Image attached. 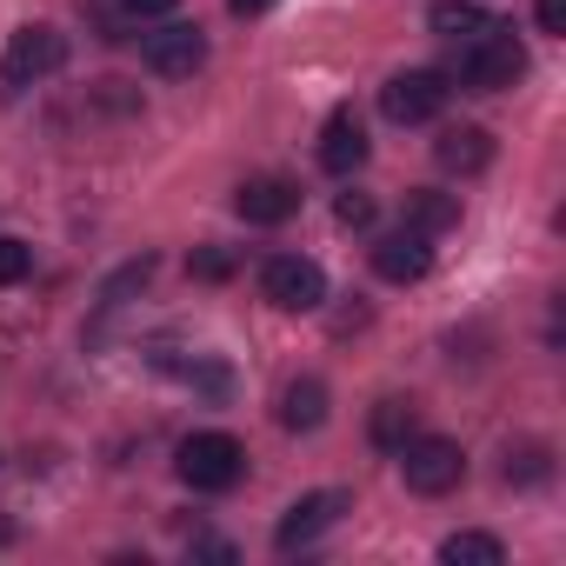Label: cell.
Returning <instances> with one entry per match:
<instances>
[{"label":"cell","mask_w":566,"mask_h":566,"mask_svg":"<svg viewBox=\"0 0 566 566\" xmlns=\"http://www.w3.org/2000/svg\"><path fill=\"white\" fill-rule=\"evenodd\" d=\"M193 559H233V546H227V539H200V533H193Z\"/></svg>","instance_id":"cb8c5ba5"},{"label":"cell","mask_w":566,"mask_h":566,"mask_svg":"<svg viewBox=\"0 0 566 566\" xmlns=\"http://www.w3.org/2000/svg\"><path fill=\"white\" fill-rule=\"evenodd\" d=\"M526 74V48L513 41V28H486L480 41H467L460 48V67H453V81L460 87H473V94H500V87H513Z\"/></svg>","instance_id":"3957f363"},{"label":"cell","mask_w":566,"mask_h":566,"mask_svg":"<svg viewBox=\"0 0 566 566\" xmlns=\"http://www.w3.org/2000/svg\"><path fill=\"white\" fill-rule=\"evenodd\" d=\"M400 473H407L413 493L440 500V493H453V486L467 480V453H460V440H447V433H413V440L400 447Z\"/></svg>","instance_id":"277c9868"},{"label":"cell","mask_w":566,"mask_h":566,"mask_svg":"<svg viewBox=\"0 0 566 566\" xmlns=\"http://www.w3.org/2000/svg\"><path fill=\"white\" fill-rule=\"evenodd\" d=\"M180 0H120V14L127 21H160V14H174Z\"/></svg>","instance_id":"7402d4cb"},{"label":"cell","mask_w":566,"mask_h":566,"mask_svg":"<svg viewBox=\"0 0 566 566\" xmlns=\"http://www.w3.org/2000/svg\"><path fill=\"white\" fill-rule=\"evenodd\" d=\"M447 94H453V81H447L440 67H407V74H394V81L380 87V114H387L394 127H427V120H440Z\"/></svg>","instance_id":"8992f818"},{"label":"cell","mask_w":566,"mask_h":566,"mask_svg":"<svg viewBox=\"0 0 566 566\" xmlns=\"http://www.w3.org/2000/svg\"><path fill=\"white\" fill-rule=\"evenodd\" d=\"M433 160H440L447 174L473 180V174L493 167V134H486V127H447V134L433 140Z\"/></svg>","instance_id":"7c38bea8"},{"label":"cell","mask_w":566,"mask_h":566,"mask_svg":"<svg viewBox=\"0 0 566 566\" xmlns=\"http://www.w3.org/2000/svg\"><path fill=\"white\" fill-rule=\"evenodd\" d=\"M539 34H566V0H539Z\"/></svg>","instance_id":"603a6c76"},{"label":"cell","mask_w":566,"mask_h":566,"mask_svg":"<svg viewBox=\"0 0 566 566\" xmlns=\"http://www.w3.org/2000/svg\"><path fill=\"white\" fill-rule=\"evenodd\" d=\"M260 294H266L280 314H314V307L327 301V273H321V260H307V253H273V260L260 266Z\"/></svg>","instance_id":"5b68a950"},{"label":"cell","mask_w":566,"mask_h":566,"mask_svg":"<svg viewBox=\"0 0 566 566\" xmlns=\"http://www.w3.org/2000/svg\"><path fill=\"white\" fill-rule=\"evenodd\" d=\"M440 559H447V566H500L506 546H500L493 533H447V539H440Z\"/></svg>","instance_id":"e0dca14e"},{"label":"cell","mask_w":566,"mask_h":566,"mask_svg":"<svg viewBox=\"0 0 566 566\" xmlns=\"http://www.w3.org/2000/svg\"><path fill=\"white\" fill-rule=\"evenodd\" d=\"M354 513V500L340 493V486H321V493H301L287 513H280V526H273V546L280 553H301V546H314L321 533H334L340 520Z\"/></svg>","instance_id":"52a82bcc"},{"label":"cell","mask_w":566,"mask_h":566,"mask_svg":"<svg viewBox=\"0 0 566 566\" xmlns=\"http://www.w3.org/2000/svg\"><path fill=\"white\" fill-rule=\"evenodd\" d=\"M407 227L433 240V233L460 227V200H453V193H433V187H413V193H407Z\"/></svg>","instance_id":"2e32d148"},{"label":"cell","mask_w":566,"mask_h":566,"mask_svg":"<svg viewBox=\"0 0 566 566\" xmlns=\"http://www.w3.org/2000/svg\"><path fill=\"white\" fill-rule=\"evenodd\" d=\"M327 420V380H287V394H280V427L287 433H314Z\"/></svg>","instance_id":"5bb4252c"},{"label":"cell","mask_w":566,"mask_h":566,"mask_svg":"<svg viewBox=\"0 0 566 566\" xmlns=\"http://www.w3.org/2000/svg\"><path fill=\"white\" fill-rule=\"evenodd\" d=\"M413 433H420V407H413L407 394H387V400L367 413V440H374L380 453H400Z\"/></svg>","instance_id":"4fadbf2b"},{"label":"cell","mask_w":566,"mask_h":566,"mask_svg":"<svg viewBox=\"0 0 566 566\" xmlns=\"http://www.w3.org/2000/svg\"><path fill=\"white\" fill-rule=\"evenodd\" d=\"M553 473V460H546V447L533 440V447H506V486H539Z\"/></svg>","instance_id":"ac0fdd59"},{"label":"cell","mask_w":566,"mask_h":566,"mask_svg":"<svg viewBox=\"0 0 566 566\" xmlns=\"http://www.w3.org/2000/svg\"><path fill=\"white\" fill-rule=\"evenodd\" d=\"M174 473L193 486V493H227L247 480V447L233 433H187L180 453H174Z\"/></svg>","instance_id":"7a4b0ae2"},{"label":"cell","mask_w":566,"mask_h":566,"mask_svg":"<svg viewBox=\"0 0 566 566\" xmlns=\"http://www.w3.org/2000/svg\"><path fill=\"white\" fill-rule=\"evenodd\" d=\"M427 28H433L440 41H453V48H467V41H480V34L493 28V14L480 8V0H440V8L427 14Z\"/></svg>","instance_id":"9a60e30c"},{"label":"cell","mask_w":566,"mask_h":566,"mask_svg":"<svg viewBox=\"0 0 566 566\" xmlns=\"http://www.w3.org/2000/svg\"><path fill=\"white\" fill-rule=\"evenodd\" d=\"M227 8H233L240 21H253V14H266V8H273V0H227Z\"/></svg>","instance_id":"d4e9b609"},{"label":"cell","mask_w":566,"mask_h":566,"mask_svg":"<svg viewBox=\"0 0 566 566\" xmlns=\"http://www.w3.org/2000/svg\"><path fill=\"white\" fill-rule=\"evenodd\" d=\"M28 273H34V247L14 240V233H0V287H21Z\"/></svg>","instance_id":"d6986e66"},{"label":"cell","mask_w":566,"mask_h":566,"mask_svg":"<svg viewBox=\"0 0 566 566\" xmlns=\"http://www.w3.org/2000/svg\"><path fill=\"white\" fill-rule=\"evenodd\" d=\"M140 61H147L154 74H167V81H187V74L207 67V34H200L193 21H174V28H160V34L140 41Z\"/></svg>","instance_id":"9c48e42d"},{"label":"cell","mask_w":566,"mask_h":566,"mask_svg":"<svg viewBox=\"0 0 566 566\" xmlns=\"http://www.w3.org/2000/svg\"><path fill=\"white\" fill-rule=\"evenodd\" d=\"M334 220H340V227H374V200H367V193H340V200H334Z\"/></svg>","instance_id":"44dd1931"},{"label":"cell","mask_w":566,"mask_h":566,"mask_svg":"<svg viewBox=\"0 0 566 566\" xmlns=\"http://www.w3.org/2000/svg\"><path fill=\"white\" fill-rule=\"evenodd\" d=\"M321 167L327 174H354V167H367V127H360V114L354 107H334L327 114V134H321Z\"/></svg>","instance_id":"8fae6325"},{"label":"cell","mask_w":566,"mask_h":566,"mask_svg":"<svg viewBox=\"0 0 566 566\" xmlns=\"http://www.w3.org/2000/svg\"><path fill=\"white\" fill-rule=\"evenodd\" d=\"M67 67V34H54V28H14V41H8V54H0V101H21L34 81H48V74H61Z\"/></svg>","instance_id":"6da1fadb"},{"label":"cell","mask_w":566,"mask_h":566,"mask_svg":"<svg viewBox=\"0 0 566 566\" xmlns=\"http://www.w3.org/2000/svg\"><path fill=\"white\" fill-rule=\"evenodd\" d=\"M427 266H433V240H427V233L400 227V233L374 240V273L394 280V287H413V280H427Z\"/></svg>","instance_id":"30bf717a"},{"label":"cell","mask_w":566,"mask_h":566,"mask_svg":"<svg viewBox=\"0 0 566 566\" xmlns=\"http://www.w3.org/2000/svg\"><path fill=\"white\" fill-rule=\"evenodd\" d=\"M233 213L247 227H280V220H294L301 213V187L287 174H247L233 187Z\"/></svg>","instance_id":"ba28073f"},{"label":"cell","mask_w":566,"mask_h":566,"mask_svg":"<svg viewBox=\"0 0 566 566\" xmlns=\"http://www.w3.org/2000/svg\"><path fill=\"white\" fill-rule=\"evenodd\" d=\"M187 266H193V280H227V273H233V253H227V247H200Z\"/></svg>","instance_id":"ffe728a7"}]
</instances>
